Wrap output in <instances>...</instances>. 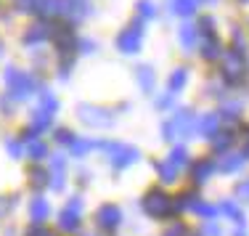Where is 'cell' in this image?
<instances>
[{
	"label": "cell",
	"instance_id": "1",
	"mask_svg": "<svg viewBox=\"0 0 249 236\" xmlns=\"http://www.w3.org/2000/svg\"><path fill=\"white\" fill-rule=\"evenodd\" d=\"M3 82L8 85V93H11V98H14V101H24V98H29L35 93V88H37V82H35L32 74L19 72L16 67H5Z\"/></svg>",
	"mask_w": 249,
	"mask_h": 236
},
{
	"label": "cell",
	"instance_id": "2",
	"mask_svg": "<svg viewBox=\"0 0 249 236\" xmlns=\"http://www.w3.org/2000/svg\"><path fill=\"white\" fill-rule=\"evenodd\" d=\"M220 74L228 85H241L247 77V67H244V53L241 51H228L220 61Z\"/></svg>",
	"mask_w": 249,
	"mask_h": 236
},
{
	"label": "cell",
	"instance_id": "3",
	"mask_svg": "<svg viewBox=\"0 0 249 236\" xmlns=\"http://www.w3.org/2000/svg\"><path fill=\"white\" fill-rule=\"evenodd\" d=\"M143 212L149 218H157V220L170 218L173 215V199H170L164 191H159V188H151V191L143 197Z\"/></svg>",
	"mask_w": 249,
	"mask_h": 236
},
{
	"label": "cell",
	"instance_id": "4",
	"mask_svg": "<svg viewBox=\"0 0 249 236\" xmlns=\"http://www.w3.org/2000/svg\"><path fill=\"white\" fill-rule=\"evenodd\" d=\"M191 127H194V114L188 109H178L173 120L164 122L162 133L167 141H175V138H186V135L191 133Z\"/></svg>",
	"mask_w": 249,
	"mask_h": 236
},
{
	"label": "cell",
	"instance_id": "5",
	"mask_svg": "<svg viewBox=\"0 0 249 236\" xmlns=\"http://www.w3.org/2000/svg\"><path fill=\"white\" fill-rule=\"evenodd\" d=\"M80 120L90 127H111L114 125V111L104 109V106H90V104H82L80 109Z\"/></svg>",
	"mask_w": 249,
	"mask_h": 236
},
{
	"label": "cell",
	"instance_id": "6",
	"mask_svg": "<svg viewBox=\"0 0 249 236\" xmlns=\"http://www.w3.org/2000/svg\"><path fill=\"white\" fill-rule=\"evenodd\" d=\"M104 149L111 154V164L117 170H124L141 159V151L135 146H127V144H104Z\"/></svg>",
	"mask_w": 249,
	"mask_h": 236
},
{
	"label": "cell",
	"instance_id": "7",
	"mask_svg": "<svg viewBox=\"0 0 249 236\" xmlns=\"http://www.w3.org/2000/svg\"><path fill=\"white\" fill-rule=\"evenodd\" d=\"M141 40H143V21H133L127 29H122L120 37H117V48L122 53H138L141 51Z\"/></svg>",
	"mask_w": 249,
	"mask_h": 236
},
{
	"label": "cell",
	"instance_id": "8",
	"mask_svg": "<svg viewBox=\"0 0 249 236\" xmlns=\"http://www.w3.org/2000/svg\"><path fill=\"white\" fill-rule=\"evenodd\" d=\"M53 43H56L61 61H72L74 48H77V37H74L72 27H53Z\"/></svg>",
	"mask_w": 249,
	"mask_h": 236
},
{
	"label": "cell",
	"instance_id": "9",
	"mask_svg": "<svg viewBox=\"0 0 249 236\" xmlns=\"http://www.w3.org/2000/svg\"><path fill=\"white\" fill-rule=\"evenodd\" d=\"M80 212H82V199L74 197L72 202L61 210V215H58V228L67 231V234H74L77 228H80Z\"/></svg>",
	"mask_w": 249,
	"mask_h": 236
},
{
	"label": "cell",
	"instance_id": "10",
	"mask_svg": "<svg viewBox=\"0 0 249 236\" xmlns=\"http://www.w3.org/2000/svg\"><path fill=\"white\" fill-rule=\"evenodd\" d=\"M120 220H122V210L117 207V204H101L98 212H96V223L104 231H114V228L120 226Z\"/></svg>",
	"mask_w": 249,
	"mask_h": 236
},
{
	"label": "cell",
	"instance_id": "11",
	"mask_svg": "<svg viewBox=\"0 0 249 236\" xmlns=\"http://www.w3.org/2000/svg\"><path fill=\"white\" fill-rule=\"evenodd\" d=\"M199 53H201V58H204V61H217V58H223L225 51H223L220 37H215V35H212V37H201Z\"/></svg>",
	"mask_w": 249,
	"mask_h": 236
},
{
	"label": "cell",
	"instance_id": "12",
	"mask_svg": "<svg viewBox=\"0 0 249 236\" xmlns=\"http://www.w3.org/2000/svg\"><path fill=\"white\" fill-rule=\"evenodd\" d=\"M48 37H53V27L45 24V21H37V24H32L24 32L21 43L24 45H37V43H43V40H48Z\"/></svg>",
	"mask_w": 249,
	"mask_h": 236
},
{
	"label": "cell",
	"instance_id": "13",
	"mask_svg": "<svg viewBox=\"0 0 249 236\" xmlns=\"http://www.w3.org/2000/svg\"><path fill=\"white\" fill-rule=\"evenodd\" d=\"M58 5H61V16H67V19H72V21H80L88 16L85 0H58Z\"/></svg>",
	"mask_w": 249,
	"mask_h": 236
},
{
	"label": "cell",
	"instance_id": "14",
	"mask_svg": "<svg viewBox=\"0 0 249 236\" xmlns=\"http://www.w3.org/2000/svg\"><path fill=\"white\" fill-rule=\"evenodd\" d=\"M51 215V204L45 202L43 197H35L32 202H29V220L35 223V226H43V220H48Z\"/></svg>",
	"mask_w": 249,
	"mask_h": 236
},
{
	"label": "cell",
	"instance_id": "15",
	"mask_svg": "<svg viewBox=\"0 0 249 236\" xmlns=\"http://www.w3.org/2000/svg\"><path fill=\"white\" fill-rule=\"evenodd\" d=\"M217 127H220V114H204L201 120H196V133L204 138H215Z\"/></svg>",
	"mask_w": 249,
	"mask_h": 236
},
{
	"label": "cell",
	"instance_id": "16",
	"mask_svg": "<svg viewBox=\"0 0 249 236\" xmlns=\"http://www.w3.org/2000/svg\"><path fill=\"white\" fill-rule=\"evenodd\" d=\"M51 164H53V191H61L64 188V167H67V159H64V154H51Z\"/></svg>",
	"mask_w": 249,
	"mask_h": 236
},
{
	"label": "cell",
	"instance_id": "17",
	"mask_svg": "<svg viewBox=\"0 0 249 236\" xmlns=\"http://www.w3.org/2000/svg\"><path fill=\"white\" fill-rule=\"evenodd\" d=\"M199 202H201V199H199L196 191H183L180 197L173 199V215H178V212H183V210H188V207L194 210Z\"/></svg>",
	"mask_w": 249,
	"mask_h": 236
},
{
	"label": "cell",
	"instance_id": "18",
	"mask_svg": "<svg viewBox=\"0 0 249 236\" xmlns=\"http://www.w3.org/2000/svg\"><path fill=\"white\" fill-rule=\"evenodd\" d=\"M244 162H247V154H228L217 162V170L220 173H239L244 167Z\"/></svg>",
	"mask_w": 249,
	"mask_h": 236
},
{
	"label": "cell",
	"instance_id": "19",
	"mask_svg": "<svg viewBox=\"0 0 249 236\" xmlns=\"http://www.w3.org/2000/svg\"><path fill=\"white\" fill-rule=\"evenodd\" d=\"M215 170H217V164L212 162V159H201V162L194 164V181H196V183H204V181L212 178Z\"/></svg>",
	"mask_w": 249,
	"mask_h": 236
},
{
	"label": "cell",
	"instance_id": "20",
	"mask_svg": "<svg viewBox=\"0 0 249 236\" xmlns=\"http://www.w3.org/2000/svg\"><path fill=\"white\" fill-rule=\"evenodd\" d=\"M135 80H138V85L143 88V93H151L154 91V80H157V74H154V69L151 67H138L135 69Z\"/></svg>",
	"mask_w": 249,
	"mask_h": 236
},
{
	"label": "cell",
	"instance_id": "21",
	"mask_svg": "<svg viewBox=\"0 0 249 236\" xmlns=\"http://www.w3.org/2000/svg\"><path fill=\"white\" fill-rule=\"evenodd\" d=\"M51 120H53L51 111H45V109H40V106H37V109L32 111V130H35V133L48 130V127H51Z\"/></svg>",
	"mask_w": 249,
	"mask_h": 236
},
{
	"label": "cell",
	"instance_id": "22",
	"mask_svg": "<svg viewBox=\"0 0 249 236\" xmlns=\"http://www.w3.org/2000/svg\"><path fill=\"white\" fill-rule=\"evenodd\" d=\"M93 149H104V141H93V138H85V141H77V144L72 146V157H85L88 151H93Z\"/></svg>",
	"mask_w": 249,
	"mask_h": 236
},
{
	"label": "cell",
	"instance_id": "23",
	"mask_svg": "<svg viewBox=\"0 0 249 236\" xmlns=\"http://www.w3.org/2000/svg\"><path fill=\"white\" fill-rule=\"evenodd\" d=\"M29 183H32L35 188H45V186H51V173L45 167H32L29 170Z\"/></svg>",
	"mask_w": 249,
	"mask_h": 236
},
{
	"label": "cell",
	"instance_id": "24",
	"mask_svg": "<svg viewBox=\"0 0 249 236\" xmlns=\"http://www.w3.org/2000/svg\"><path fill=\"white\" fill-rule=\"evenodd\" d=\"M188 82V69L186 67H178L173 74H170V82H167V88H170V93H178L183 85Z\"/></svg>",
	"mask_w": 249,
	"mask_h": 236
},
{
	"label": "cell",
	"instance_id": "25",
	"mask_svg": "<svg viewBox=\"0 0 249 236\" xmlns=\"http://www.w3.org/2000/svg\"><path fill=\"white\" fill-rule=\"evenodd\" d=\"M154 170L159 173V178H162V183H175V178H178V170H175L170 162H154Z\"/></svg>",
	"mask_w": 249,
	"mask_h": 236
},
{
	"label": "cell",
	"instance_id": "26",
	"mask_svg": "<svg viewBox=\"0 0 249 236\" xmlns=\"http://www.w3.org/2000/svg\"><path fill=\"white\" fill-rule=\"evenodd\" d=\"M201 0H173V14H180V16H191L194 11L199 8Z\"/></svg>",
	"mask_w": 249,
	"mask_h": 236
},
{
	"label": "cell",
	"instance_id": "27",
	"mask_svg": "<svg viewBox=\"0 0 249 236\" xmlns=\"http://www.w3.org/2000/svg\"><path fill=\"white\" fill-rule=\"evenodd\" d=\"M196 27L194 24H183L180 29H178V37H180V45L183 48H194V40H196Z\"/></svg>",
	"mask_w": 249,
	"mask_h": 236
},
{
	"label": "cell",
	"instance_id": "28",
	"mask_svg": "<svg viewBox=\"0 0 249 236\" xmlns=\"http://www.w3.org/2000/svg\"><path fill=\"white\" fill-rule=\"evenodd\" d=\"M27 154H29V159L40 162V159L48 157V146H45L43 141H29V144H27Z\"/></svg>",
	"mask_w": 249,
	"mask_h": 236
},
{
	"label": "cell",
	"instance_id": "29",
	"mask_svg": "<svg viewBox=\"0 0 249 236\" xmlns=\"http://www.w3.org/2000/svg\"><path fill=\"white\" fill-rule=\"evenodd\" d=\"M217 210H220V215H228V218H233V220L239 223L241 228H244V215L239 212V207H236L233 202H223V204H217Z\"/></svg>",
	"mask_w": 249,
	"mask_h": 236
},
{
	"label": "cell",
	"instance_id": "30",
	"mask_svg": "<svg viewBox=\"0 0 249 236\" xmlns=\"http://www.w3.org/2000/svg\"><path fill=\"white\" fill-rule=\"evenodd\" d=\"M170 164H173L175 170L186 167V164H188V151L183 149V146H175V149L170 151Z\"/></svg>",
	"mask_w": 249,
	"mask_h": 236
},
{
	"label": "cell",
	"instance_id": "31",
	"mask_svg": "<svg viewBox=\"0 0 249 236\" xmlns=\"http://www.w3.org/2000/svg\"><path fill=\"white\" fill-rule=\"evenodd\" d=\"M135 11H138L141 21H149V19H154V16H157V5H154L151 0H138Z\"/></svg>",
	"mask_w": 249,
	"mask_h": 236
},
{
	"label": "cell",
	"instance_id": "32",
	"mask_svg": "<svg viewBox=\"0 0 249 236\" xmlns=\"http://www.w3.org/2000/svg\"><path fill=\"white\" fill-rule=\"evenodd\" d=\"M231 144H233V133H217L215 138H212V149L215 151H228L231 149Z\"/></svg>",
	"mask_w": 249,
	"mask_h": 236
},
{
	"label": "cell",
	"instance_id": "33",
	"mask_svg": "<svg viewBox=\"0 0 249 236\" xmlns=\"http://www.w3.org/2000/svg\"><path fill=\"white\" fill-rule=\"evenodd\" d=\"M196 32L201 37H212V35H215V19H212V16H201L199 24H196Z\"/></svg>",
	"mask_w": 249,
	"mask_h": 236
},
{
	"label": "cell",
	"instance_id": "34",
	"mask_svg": "<svg viewBox=\"0 0 249 236\" xmlns=\"http://www.w3.org/2000/svg\"><path fill=\"white\" fill-rule=\"evenodd\" d=\"M40 109L51 111V114H53V111L58 109V101H56V96H53V93H48V91H45V88H43V91H40Z\"/></svg>",
	"mask_w": 249,
	"mask_h": 236
},
{
	"label": "cell",
	"instance_id": "35",
	"mask_svg": "<svg viewBox=\"0 0 249 236\" xmlns=\"http://www.w3.org/2000/svg\"><path fill=\"white\" fill-rule=\"evenodd\" d=\"M194 212H196V215H201L204 220H212L215 215H220V210H217L215 204H204V202H199L196 207H194Z\"/></svg>",
	"mask_w": 249,
	"mask_h": 236
},
{
	"label": "cell",
	"instance_id": "36",
	"mask_svg": "<svg viewBox=\"0 0 249 236\" xmlns=\"http://www.w3.org/2000/svg\"><path fill=\"white\" fill-rule=\"evenodd\" d=\"M56 141L58 144H64V146H69V149H72V146L77 144V135L69 130V127H61V130H56Z\"/></svg>",
	"mask_w": 249,
	"mask_h": 236
},
{
	"label": "cell",
	"instance_id": "37",
	"mask_svg": "<svg viewBox=\"0 0 249 236\" xmlns=\"http://www.w3.org/2000/svg\"><path fill=\"white\" fill-rule=\"evenodd\" d=\"M231 40H233V51H241V53L247 51V37H244V32H241L239 27L231 29Z\"/></svg>",
	"mask_w": 249,
	"mask_h": 236
},
{
	"label": "cell",
	"instance_id": "38",
	"mask_svg": "<svg viewBox=\"0 0 249 236\" xmlns=\"http://www.w3.org/2000/svg\"><path fill=\"white\" fill-rule=\"evenodd\" d=\"M5 151H8L14 159H21V144H19V141L8 138V141H5Z\"/></svg>",
	"mask_w": 249,
	"mask_h": 236
},
{
	"label": "cell",
	"instance_id": "39",
	"mask_svg": "<svg viewBox=\"0 0 249 236\" xmlns=\"http://www.w3.org/2000/svg\"><path fill=\"white\" fill-rule=\"evenodd\" d=\"M162 236H188V228L183 223H173V226H167V231Z\"/></svg>",
	"mask_w": 249,
	"mask_h": 236
},
{
	"label": "cell",
	"instance_id": "40",
	"mask_svg": "<svg viewBox=\"0 0 249 236\" xmlns=\"http://www.w3.org/2000/svg\"><path fill=\"white\" fill-rule=\"evenodd\" d=\"M24 236H56L53 231H48L45 226H32V228H27V234Z\"/></svg>",
	"mask_w": 249,
	"mask_h": 236
},
{
	"label": "cell",
	"instance_id": "41",
	"mask_svg": "<svg viewBox=\"0 0 249 236\" xmlns=\"http://www.w3.org/2000/svg\"><path fill=\"white\" fill-rule=\"evenodd\" d=\"M220 122H228V125L239 122V117H236V109H225V111H220Z\"/></svg>",
	"mask_w": 249,
	"mask_h": 236
},
{
	"label": "cell",
	"instance_id": "42",
	"mask_svg": "<svg viewBox=\"0 0 249 236\" xmlns=\"http://www.w3.org/2000/svg\"><path fill=\"white\" fill-rule=\"evenodd\" d=\"M204 234H207V236H223V228H220V226H215L212 220H207V226H204Z\"/></svg>",
	"mask_w": 249,
	"mask_h": 236
},
{
	"label": "cell",
	"instance_id": "43",
	"mask_svg": "<svg viewBox=\"0 0 249 236\" xmlns=\"http://www.w3.org/2000/svg\"><path fill=\"white\" fill-rule=\"evenodd\" d=\"M14 197H0V215H5V212H8L11 207H14Z\"/></svg>",
	"mask_w": 249,
	"mask_h": 236
},
{
	"label": "cell",
	"instance_id": "44",
	"mask_svg": "<svg viewBox=\"0 0 249 236\" xmlns=\"http://www.w3.org/2000/svg\"><path fill=\"white\" fill-rule=\"evenodd\" d=\"M236 197H241V199H249V178H247V181H241V183L236 186Z\"/></svg>",
	"mask_w": 249,
	"mask_h": 236
},
{
	"label": "cell",
	"instance_id": "45",
	"mask_svg": "<svg viewBox=\"0 0 249 236\" xmlns=\"http://www.w3.org/2000/svg\"><path fill=\"white\" fill-rule=\"evenodd\" d=\"M35 3H37V0H16V8L19 11H35Z\"/></svg>",
	"mask_w": 249,
	"mask_h": 236
},
{
	"label": "cell",
	"instance_id": "46",
	"mask_svg": "<svg viewBox=\"0 0 249 236\" xmlns=\"http://www.w3.org/2000/svg\"><path fill=\"white\" fill-rule=\"evenodd\" d=\"M80 48H82V53H93L96 51V43L93 40H80Z\"/></svg>",
	"mask_w": 249,
	"mask_h": 236
},
{
	"label": "cell",
	"instance_id": "47",
	"mask_svg": "<svg viewBox=\"0 0 249 236\" xmlns=\"http://www.w3.org/2000/svg\"><path fill=\"white\" fill-rule=\"evenodd\" d=\"M173 96H175V93H167L164 98H159V101H157V106H159V109H164V106H167L170 101H173Z\"/></svg>",
	"mask_w": 249,
	"mask_h": 236
},
{
	"label": "cell",
	"instance_id": "48",
	"mask_svg": "<svg viewBox=\"0 0 249 236\" xmlns=\"http://www.w3.org/2000/svg\"><path fill=\"white\" fill-rule=\"evenodd\" d=\"M247 157H249V138H247Z\"/></svg>",
	"mask_w": 249,
	"mask_h": 236
},
{
	"label": "cell",
	"instance_id": "49",
	"mask_svg": "<svg viewBox=\"0 0 249 236\" xmlns=\"http://www.w3.org/2000/svg\"><path fill=\"white\" fill-rule=\"evenodd\" d=\"M241 3H249V0H241Z\"/></svg>",
	"mask_w": 249,
	"mask_h": 236
},
{
	"label": "cell",
	"instance_id": "50",
	"mask_svg": "<svg viewBox=\"0 0 249 236\" xmlns=\"http://www.w3.org/2000/svg\"><path fill=\"white\" fill-rule=\"evenodd\" d=\"M239 236H241V234H239Z\"/></svg>",
	"mask_w": 249,
	"mask_h": 236
}]
</instances>
